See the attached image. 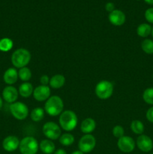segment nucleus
Here are the masks:
<instances>
[{
  "label": "nucleus",
  "instance_id": "obj_2",
  "mask_svg": "<svg viewBox=\"0 0 153 154\" xmlns=\"http://www.w3.org/2000/svg\"><path fill=\"white\" fill-rule=\"evenodd\" d=\"M58 121L62 129L67 132H70L74 130L77 125V116L73 111L66 110L62 111L59 115Z\"/></svg>",
  "mask_w": 153,
  "mask_h": 154
},
{
  "label": "nucleus",
  "instance_id": "obj_12",
  "mask_svg": "<svg viewBox=\"0 0 153 154\" xmlns=\"http://www.w3.org/2000/svg\"><path fill=\"white\" fill-rule=\"evenodd\" d=\"M19 138L14 135H9L6 137L2 141V147L8 152H13L19 147Z\"/></svg>",
  "mask_w": 153,
  "mask_h": 154
},
{
  "label": "nucleus",
  "instance_id": "obj_4",
  "mask_svg": "<svg viewBox=\"0 0 153 154\" xmlns=\"http://www.w3.org/2000/svg\"><path fill=\"white\" fill-rule=\"evenodd\" d=\"M19 149L21 154H36L38 151L39 144L34 137L27 136L20 141Z\"/></svg>",
  "mask_w": 153,
  "mask_h": 154
},
{
  "label": "nucleus",
  "instance_id": "obj_13",
  "mask_svg": "<svg viewBox=\"0 0 153 154\" xmlns=\"http://www.w3.org/2000/svg\"><path fill=\"white\" fill-rule=\"evenodd\" d=\"M108 18H109V21L110 22V23L114 26H122L126 20L125 14L122 11L116 10V9L110 13Z\"/></svg>",
  "mask_w": 153,
  "mask_h": 154
},
{
  "label": "nucleus",
  "instance_id": "obj_6",
  "mask_svg": "<svg viewBox=\"0 0 153 154\" xmlns=\"http://www.w3.org/2000/svg\"><path fill=\"white\" fill-rule=\"evenodd\" d=\"M10 111L14 118L18 120H25L28 115V108L26 104L20 102H15L10 104Z\"/></svg>",
  "mask_w": 153,
  "mask_h": 154
},
{
  "label": "nucleus",
  "instance_id": "obj_30",
  "mask_svg": "<svg viewBox=\"0 0 153 154\" xmlns=\"http://www.w3.org/2000/svg\"><path fill=\"white\" fill-rule=\"evenodd\" d=\"M146 117L148 121L153 123V107L148 108V111H146Z\"/></svg>",
  "mask_w": 153,
  "mask_h": 154
},
{
  "label": "nucleus",
  "instance_id": "obj_22",
  "mask_svg": "<svg viewBox=\"0 0 153 154\" xmlns=\"http://www.w3.org/2000/svg\"><path fill=\"white\" fill-rule=\"evenodd\" d=\"M44 110L40 107L34 108L30 114L31 119L34 122L40 121V120H43L44 117Z\"/></svg>",
  "mask_w": 153,
  "mask_h": 154
},
{
  "label": "nucleus",
  "instance_id": "obj_11",
  "mask_svg": "<svg viewBox=\"0 0 153 154\" xmlns=\"http://www.w3.org/2000/svg\"><path fill=\"white\" fill-rule=\"evenodd\" d=\"M136 146L142 152L148 153L153 148V141L148 135H140L136 139Z\"/></svg>",
  "mask_w": 153,
  "mask_h": 154
},
{
  "label": "nucleus",
  "instance_id": "obj_31",
  "mask_svg": "<svg viewBox=\"0 0 153 154\" xmlns=\"http://www.w3.org/2000/svg\"><path fill=\"white\" fill-rule=\"evenodd\" d=\"M50 78H49L47 75H42L40 78V82L41 85L47 86V84H50Z\"/></svg>",
  "mask_w": 153,
  "mask_h": 154
},
{
  "label": "nucleus",
  "instance_id": "obj_25",
  "mask_svg": "<svg viewBox=\"0 0 153 154\" xmlns=\"http://www.w3.org/2000/svg\"><path fill=\"white\" fill-rule=\"evenodd\" d=\"M14 43L12 40L8 38H4L0 40V51L2 52H8L13 48Z\"/></svg>",
  "mask_w": 153,
  "mask_h": 154
},
{
  "label": "nucleus",
  "instance_id": "obj_27",
  "mask_svg": "<svg viewBox=\"0 0 153 154\" xmlns=\"http://www.w3.org/2000/svg\"><path fill=\"white\" fill-rule=\"evenodd\" d=\"M142 99L148 105H153V88H147L144 90L142 94Z\"/></svg>",
  "mask_w": 153,
  "mask_h": 154
},
{
  "label": "nucleus",
  "instance_id": "obj_8",
  "mask_svg": "<svg viewBox=\"0 0 153 154\" xmlns=\"http://www.w3.org/2000/svg\"><path fill=\"white\" fill-rule=\"evenodd\" d=\"M96 145V139L91 134H86L81 137L78 143L79 150L83 153H90L94 150Z\"/></svg>",
  "mask_w": 153,
  "mask_h": 154
},
{
  "label": "nucleus",
  "instance_id": "obj_17",
  "mask_svg": "<svg viewBox=\"0 0 153 154\" xmlns=\"http://www.w3.org/2000/svg\"><path fill=\"white\" fill-rule=\"evenodd\" d=\"M39 148L44 154H52L55 152L56 146L51 140L44 139L39 144Z\"/></svg>",
  "mask_w": 153,
  "mask_h": 154
},
{
  "label": "nucleus",
  "instance_id": "obj_26",
  "mask_svg": "<svg viewBox=\"0 0 153 154\" xmlns=\"http://www.w3.org/2000/svg\"><path fill=\"white\" fill-rule=\"evenodd\" d=\"M142 50L147 54H153V41L151 39H145L141 44Z\"/></svg>",
  "mask_w": 153,
  "mask_h": 154
},
{
  "label": "nucleus",
  "instance_id": "obj_23",
  "mask_svg": "<svg viewBox=\"0 0 153 154\" xmlns=\"http://www.w3.org/2000/svg\"><path fill=\"white\" fill-rule=\"evenodd\" d=\"M59 142L63 146H70L74 142V137L70 133H64L59 137Z\"/></svg>",
  "mask_w": 153,
  "mask_h": 154
},
{
  "label": "nucleus",
  "instance_id": "obj_1",
  "mask_svg": "<svg viewBox=\"0 0 153 154\" xmlns=\"http://www.w3.org/2000/svg\"><path fill=\"white\" fill-rule=\"evenodd\" d=\"M64 108L63 101L59 96H52L46 100L44 105V111L51 117H56L62 113Z\"/></svg>",
  "mask_w": 153,
  "mask_h": 154
},
{
  "label": "nucleus",
  "instance_id": "obj_36",
  "mask_svg": "<svg viewBox=\"0 0 153 154\" xmlns=\"http://www.w3.org/2000/svg\"><path fill=\"white\" fill-rule=\"evenodd\" d=\"M2 105H3L2 99L1 96H0V110H1V109H2Z\"/></svg>",
  "mask_w": 153,
  "mask_h": 154
},
{
  "label": "nucleus",
  "instance_id": "obj_32",
  "mask_svg": "<svg viewBox=\"0 0 153 154\" xmlns=\"http://www.w3.org/2000/svg\"><path fill=\"white\" fill-rule=\"evenodd\" d=\"M105 9H106V11L108 12H112V11L115 10V5H114L113 3L112 2H107L105 5Z\"/></svg>",
  "mask_w": 153,
  "mask_h": 154
},
{
  "label": "nucleus",
  "instance_id": "obj_16",
  "mask_svg": "<svg viewBox=\"0 0 153 154\" xmlns=\"http://www.w3.org/2000/svg\"><path fill=\"white\" fill-rule=\"evenodd\" d=\"M96 128V122L92 118H86L82 120L80 125V130L85 135L91 134Z\"/></svg>",
  "mask_w": 153,
  "mask_h": 154
},
{
  "label": "nucleus",
  "instance_id": "obj_5",
  "mask_svg": "<svg viewBox=\"0 0 153 154\" xmlns=\"http://www.w3.org/2000/svg\"><path fill=\"white\" fill-rule=\"evenodd\" d=\"M94 91L99 99H107L113 93V85L109 81H101L97 84Z\"/></svg>",
  "mask_w": 153,
  "mask_h": 154
},
{
  "label": "nucleus",
  "instance_id": "obj_7",
  "mask_svg": "<svg viewBox=\"0 0 153 154\" xmlns=\"http://www.w3.org/2000/svg\"><path fill=\"white\" fill-rule=\"evenodd\" d=\"M43 133L48 139L57 140L61 136V129L57 123L54 122H46L42 128Z\"/></svg>",
  "mask_w": 153,
  "mask_h": 154
},
{
  "label": "nucleus",
  "instance_id": "obj_3",
  "mask_svg": "<svg viewBox=\"0 0 153 154\" xmlns=\"http://www.w3.org/2000/svg\"><path fill=\"white\" fill-rule=\"evenodd\" d=\"M31 60V54L25 48H19L16 50L11 55V63L14 67H26Z\"/></svg>",
  "mask_w": 153,
  "mask_h": 154
},
{
  "label": "nucleus",
  "instance_id": "obj_24",
  "mask_svg": "<svg viewBox=\"0 0 153 154\" xmlns=\"http://www.w3.org/2000/svg\"><path fill=\"white\" fill-rule=\"evenodd\" d=\"M18 77H19L21 81H24V82H27L32 78L31 70L28 68H27L26 66L23 68H21L18 71Z\"/></svg>",
  "mask_w": 153,
  "mask_h": 154
},
{
  "label": "nucleus",
  "instance_id": "obj_15",
  "mask_svg": "<svg viewBox=\"0 0 153 154\" xmlns=\"http://www.w3.org/2000/svg\"><path fill=\"white\" fill-rule=\"evenodd\" d=\"M18 72L14 68H9L4 72L3 75L4 81L8 85L11 86L12 84H15L18 79Z\"/></svg>",
  "mask_w": 153,
  "mask_h": 154
},
{
  "label": "nucleus",
  "instance_id": "obj_18",
  "mask_svg": "<svg viewBox=\"0 0 153 154\" xmlns=\"http://www.w3.org/2000/svg\"><path fill=\"white\" fill-rule=\"evenodd\" d=\"M65 84V78L62 75H55L50 79V86L53 89H59Z\"/></svg>",
  "mask_w": 153,
  "mask_h": 154
},
{
  "label": "nucleus",
  "instance_id": "obj_9",
  "mask_svg": "<svg viewBox=\"0 0 153 154\" xmlns=\"http://www.w3.org/2000/svg\"><path fill=\"white\" fill-rule=\"evenodd\" d=\"M117 146L123 153H130L135 149L136 143L131 137L124 135L118 139Z\"/></svg>",
  "mask_w": 153,
  "mask_h": 154
},
{
  "label": "nucleus",
  "instance_id": "obj_33",
  "mask_svg": "<svg viewBox=\"0 0 153 154\" xmlns=\"http://www.w3.org/2000/svg\"><path fill=\"white\" fill-rule=\"evenodd\" d=\"M53 154H67V153H66V151L60 148V149H58V150H55V152H54Z\"/></svg>",
  "mask_w": 153,
  "mask_h": 154
},
{
  "label": "nucleus",
  "instance_id": "obj_37",
  "mask_svg": "<svg viewBox=\"0 0 153 154\" xmlns=\"http://www.w3.org/2000/svg\"><path fill=\"white\" fill-rule=\"evenodd\" d=\"M152 38H153V28H152Z\"/></svg>",
  "mask_w": 153,
  "mask_h": 154
},
{
  "label": "nucleus",
  "instance_id": "obj_19",
  "mask_svg": "<svg viewBox=\"0 0 153 154\" xmlns=\"http://www.w3.org/2000/svg\"><path fill=\"white\" fill-rule=\"evenodd\" d=\"M34 88H33L32 84L28 82H24L20 86L18 93H20L22 97L28 98L32 94H33Z\"/></svg>",
  "mask_w": 153,
  "mask_h": 154
},
{
  "label": "nucleus",
  "instance_id": "obj_29",
  "mask_svg": "<svg viewBox=\"0 0 153 154\" xmlns=\"http://www.w3.org/2000/svg\"><path fill=\"white\" fill-rule=\"evenodd\" d=\"M145 18L148 23H153V8H150L146 11Z\"/></svg>",
  "mask_w": 153,
  "mask_h": 154
},
{
  "label": "nucleus",
  "instance_id": "obj_28",
  "mask_svg": "<svg viewBox=\"0 0 153 154\" xmlns=\"http://www.w3.org/2000/svg\"><path fill=\"white\" fill-rule=\"evenodd\" d=\"M112 135H114V137L118 138V139L122 138V137L124 135V128L122 126H119V125L115 126L113 127V129H112Z\"/></svg>",
  "mask_w": 153,
  "mask_h": 154
},
{
  "label": "nucleus",
  "instance_id": "obj_38",
  "mask_svg": "<svg viewBox=\"0 0 153 154\" xmlns=\"http://www.w3.org/2000/svg\"><path fill=\"white\" fill-rule=\"evenodd\" d=\"M151 154H153V153H151Z\"/></svg>",
  "mask_w": 153,
  "mask_h": 154
},
{
  "label": "nucleus",
  "instance_id": "obj_14",
  "mask_svg": "<svg viewBox=\"0 0 153 154\" xmlns=\"http://www.w3.org/2000/svg\"><path fill=\"white\" fill-rule=\"evenodd\" d=\"M18 91L13 86H8L4 87L2 91V97L5 102L8 103H14L18 98Z\"/></svg>",
  "mask_w": 153,
  "mask_h": 154
},
{
  "label": "nucleus",
  "instance_id": "obj_20",
  "mask_svg": "<svg viewBox=\"0 0 153 154\" xmlns=\"http://www.w3.org/2000/svg\"><path fill=\"white\" fill-rule=\"evenodd\" d=\"M136 33L140 37L146 38L152 33V27L148 23H141L136 29Z\"/></svg>",
  "mask_w": 153,
  "mask_h": 154
},
{
  "label": "nucleus",
  "instance_id": "obj_21",
  "mask_svg": "<svg viewBox=\"0 0 153 154\" xmlns=\"http://www.w3.org/2000/svg\"><path fill=\"white\" fill-rule=\"evenodd\" d=\"M130 129L136 135H142L144 132V125L140 120H134L130 123Z\"/></svg>",
  "mask_w": 153,
  "mask_h": 154
},
{
  "label": "nucleus",
  "instance_id": "obj_34",
  "mask_svg": "<svg viewBox=\"0 0 153 154\" xmlns=\"http://www.w3.org/2000/svg\"><path fill=\"white\" fill-rule=\"evenodd\" d=\"M144 2L148 5H153V0H144Z\"/></svg>",
  "mask_w": 153,
  "mask_h": 154
},
{
  "label": "nucleus",
  "instance_id": "obj_35",
  "mask_svg": "<svg viewBox=\"0 0 153 154\" xmlns=\"http://www.w3.org/2000/svg\"><path fill=\"white\" fill-rule=\"evenodd\" d=\"M71 154H84V153L79 150H75V151H74Z\"/></svg>",
  "mask_w": 153,
  "mask_h": 154
},
{
  "label": "nucleus",
  "instance_id": "obj_10",
  "mask_svg": "<svg viewBox=\"0 0 153 154\" xmlns=\"http://www.w3.org/2000/svg\"><path fill=\"white\" fill-rule=\"evenodd\" d=\"M50 88L48 86L40 85L36 87L33 91V97L38 102L46 101L50 97Z\"/></svg>",
  "mask_w": 153,
  "mask_h": 154
}]
</instances>
